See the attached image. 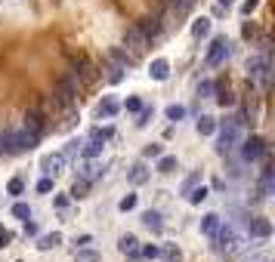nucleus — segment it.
Instances as JSON below:
<instances>
[{
    "instance_id": "obj_1",
    "label": "nucleus",
    "mask_w": 275,
    "mask_h": 262,
    "mask_svg": "<svg viewBox=\"0 0 275 262\" xmlns=\"http://www.w3.org/2000/svg\"><path fill=\"white\" fill-rule=\"evenodd\" d=\"M245 139V118L241 115H235L223 124V133H220V145H217V152L220 155H229L238 148V142Z\"/></svg>"
},
{
    "instance_id": "obj_5",
    "label": "nucleus",
    "mask_w": 275,
    "mask_h": 262,
    "mask_svg": "<svg viewBox=\"0 0 275 262\" xmlns=\"http://www.w3.org/2000/svg\"><path fill=\"white\" fill-rule=\"evenodd\" d=\"M102 173H105V164L99 158H87L81 167H77V179H84V182H96Z\"/></svg>"
},
{
    "instance_id": "obj_20",
    "label": "nucleus",
    "mask_w": 275,
    "mask_h": 262,
    "mask_svg": "<svg viewBox=\"0 0 275 262\" xmlns=\"http://www.w3.org/2000/svg\"><path fill=\"white\" fill-rule=\"evenodd\" d=\"M158 256H161L164 262H182V253H179V247H176V244H167L164 250H158Z\"/></svg>"
},
{
    "instance_id": "obj_15",
    "label": "nucleus",
    "mask_w": 275,
    "mask_h": 262,
    "mask_svg": "<svg viewBox=\"0 0 275 262\" xmlns=\"http://www.w3.org/2000/svg\"><path fill=\"white\" fill-rule=\"evenodd\" d=\"M142 226L151 229V232H161V229H164L161 213H158V210H145V213H142Z\"/></svg>"
},
{
    "instance_id": "obj_22",
    "label": "nucleus",
    "mask_w": 275,
    "mask_h": 262,
    "mask_svg": "<svg viewBox=\"0 0 275 262\" xmlns=\"http://www.w3.org/2000/svg\"><path fill=\"white\" fill-rule=\"evenodd\" d=\"M198 133H201V136H213V133H217V121H213L210 115L198 118Z\"/></svg>"
},
{
    "instance_id": "obj_7",
    "label": "nucleus",
    "mask_w": 275,
    "mask_h": 262,
    "mask_svg": "<svg viewBox=\"0 0 275 262\" xmlns=\"http://www.w3.org/2000/svg\"><path fill=\"white\" fill-rule=\"evenodd\" d=\"M248 232L254 238H269L272 235V222L263 219V216H254V219H248Z\"/></svg>"
},
{
    "instance_id": "obj_2",
    "label": "nucleus",
    "mask_w": 275,
    "mask_h": 262,
    "mask_svg": "<svg viewBox=\"0 0 275 262\" xmlns=\"http://www.w3.org/2000/svg\"><path fill=\"white\" fill-rule=\"evenodd\" d=\"M148 44H151V41H148V37H145L136 25H130V28H127V34H124V53L130 56V62H133L136 56H142Z\"/></svg>"
},
{
    "instance_id": "obj_30",
    "label": "nucleus",
    "mask_w": 275,
    "mask_h": 262,
    "mask_svg": "<svg viewBox=\"0 0 275 262\" xmlns=\"http://www.w3.org/2000/svg\"><path fill=\"white\" fill-rule=\"evenodd\" d=\"M164 115H167V121H182V118H186V108H182V105H170Z\"/></svg>"
},
{
    "instance_id": "obj_43",
    "label": "nucleus",
    "mask_w": 275,
    "mask_h": 262,
    "mask_svg": "<svg viewBox=\"0 0 275 262\" xmlns=\"http://www.w3.org/2000/svg\"><path fill=\"white\" fill-rule=\"evenodd\" d=\"M28 235H37V226H34V222H28V226H25V238Z\"/></svg>"
},
{
    "instance_id": "obj_29",
    "label": "nucleus",
    "mask_w": 275,
    "mask_h": 262,
    "mask_svg": "<svg viewBox=\"0 0 275 262\" xmlns=\"http://www.w3.org/2000/svg\"><path fill=\"white\" fill-rule=\"evenodd\" d=\"M198 182H201V173H192V176H186V182H182V189H179V192H182V195H189V192H192Z\"/></svg>"
},
{
    "instance_id": "obj_3",
    "label": "nucleus",
    "mask_w": 275,
    "mask_h": 262,
    "mask_svg": "<svg viewBox=\"0 0 275 262\" xmlns=\"http://www.w3.org/2000/svg\"><path fill=\"white\" fill-rule=\"evenodd\" d=\"M226 59H229V37H226V34H220V37H213V44H210L207 65H210V68H217V65H223Z\"/></svg>"
},
{
    "instance_id": "obj_23",
    "label": "nucleus",
    "mask_w": 275,
    "mask_h": 262,
    "mask_svg": "<svg viewBox=\"0 0 275 262\" xmlns=\"http://www.w3.org/2000/svg\"><path fill=\"white\" fill-rule=\"evenodd\" d=\"M272 185H275V176H272V170L266 167V170H263V182H260V192H263V198H269V195H272Z\"/></svg>"
},
{
    "instance_id": "obj_42",
    "label": "nucleus",
    "mask_w": 275,
    "mask_h": 262,
    "mask_svg": "<svg viewBox=\"0 0 275 262\" xmlns=\"http://www.w3.org/2000/svg\"><path fill=\"white\" fill-rule=\"evenodd\" d=\"M217 102H220V105H232V96H229L226 90H220V96H217Z\"/></svg>"
},
{
    "instance_id": "obj_31",
    "label": "nucleus",
    "mask_w": 275,
    "mask_h": 262,
    "mask_svg": "<svg viewBox=\"0 0 275 262\" xmlns=\"http://www.w3.org/2000/svg\"><path fill=\"white\" fill-rule=\"evenodd\" d=\"M213 93H217V84H213V81H201V84H198V96H201V99H207V96H213Z\"/></svg>"
},
{
    "instance_id": "obj_25",
    "label": "nucleus",
    "mask_w": 275,
    "mask_h": 262,
    "mask_svg": "<svg viewBox=\"0 0 275 262\" xmlns=\"http://www.w3.org/2000/svg\"><path fill=\"white\" fill-rule=\"evenodd\" d=\"M173 170H176V158L161 155V158H158V173H173Z\"/></svg>"
},
{
    "instance_id": "obj_40",
    "label": "nucleus",
    "mask_w": 275,
    "mask_h": 262,
    "mask_svg": "<svg viewBox=\"0 0 275 262\" xmlns=\"http://www.w3.org/2000/svg\"><path fill=\"white\" fill-rule=\"evenodd\" d=\"M257 4H260V0H245V4H241V13H245V16H251V13L257 10Z\"/></svg>"
},
{
    "instance_id": "obj_16",
    "label": "nucleus",
    "mask_w": 275,
    "mask_h": 262,
    "mask_svg": "<svg viewBox=\"0 0 275 262\" xmlns=\"http://www.w3.org/2000/svg\"><path fill=\"white\" fill-rule=\"evenodd\" d=\"M117 111H121V105H117L114 99H102V102H99V108H96V115L108 121V118H114V115H117Z\"/></svg>"
},
{
    "instance_id": "obj_32",
    "label": "nucleus",
    "mask_w": 275,
    "mask_h": 262,
    "mask_svg": "<svg viewBox=\"0 0 275 262\" xmlns=\"http://www.w3.org/2000/svg\"><path fill=\"white\" fill-rule=\"evenodd\" d=\"M7 192H10V195H22V192H25V182H22L19 176H16V179H10V185H7Z\"/></svg>"
},
{
    "instance_id": "obj_33",
    "label": "nucleus",
    "mask_w": 275,
    "mask_h": 262,
    "mask_svg": "<svg viewBox=\"0 0 275 262\" xmlns=\"http://www.w3.org/2000/svg\"><path fill=\"white\" fill-rule=\"evenodd\" d=\"M13 216H16V219H31V207H28V204H16V207H13Z\"/></svg>"
},
{
    "instance_id": "obj_24",
    "label": "nucleus",
    "mask_w": 275,
    "mask_h": 262,
    "mask_svg": "<svg viewBox=\"0 0 275 262\" xmlns=\"http://www.w3.org/2000/svg\"><path fill=\"white\" fill-rule=\"evenodd\" d=\"M56 244H62V235H59V232H53V235H44L41 241H37V247H41V250H53Z\"/></svg>"
},
{
    "instance_id": "obj_41",
    "label": "nucleus",
    "mask_w": 275,
    "mask_h": 262,
    "mask_svg": "<svg viewBox=\"0 0 275 262\" xmlns=\"http://www.w3.org/2000/svg\"><path fill=\"white\" fill-rule=\"evenodd\" d=\"M124 108H127V111H139V108H142V102L133 96V99H127V102H124Z\"/></svg>"
},
{
    "instance_id": "obj_18",
    "label": "nucleus",
    "mask_w": 275,
    "mask_h": 262,
    "mask_svg": "<svg viewBox=\"0 0 275 262\" xmlns=\"http://www.w3.org/2000/svg\"><path fill=\"white\" fill-rule=\"evenodd\" d=\"M127 176H130V182H133V185H142V182L148 179V167L139 161V164H133V167H130V173H127Z\"/></svg>"
},
{
    "instance_id": "obj_19",
    "label": "nucleus",
    "mask_w": 275,
    "mask_h": 262,
    "mask_svg": "<svg viewBox=\"0 0 275 262\" xmlns=\"http://www.w3.org/2000/svg\"><path fill=\"white\" fill-rule=\"evenodd\" d=\"M192 7H195V0H170V16L179 19V16H186Z\"/></svg>"
},
{
    "instance_id": "obj_21",
    "label": "nucleus",
    "mask_w": 275,
    "mask_h": 262,
    "mask_svg": "<svg viewBox=\"0 0 275 262\" xmlns=\"http://www.w3.org/2000/svg\"><path fill=\"white\" fill-rule=\"evenodd\" d=\"M87 192H90V182H84V179H74V185H71V198L74 201H81V198H87Z\"/></svg>"
},
{
    "instance_id": "obj_27",
    "label": "nucleus",
    "mask_w": 275,
    "mask_h": 262,
    "mask_svg": "<svg viewBox=\"0 0 275 262\" xmlns=\"http://www.w3.org/2000/svg\"><path fill=\"white\" fill-rule=\"evenodd\" d=\"M74 155H81V139H71L68 145H65V152H62V158L68 161V158H74Z\"/></svg>"
},
{
    "instance_id": "obj_17",
    "label": "nucleus",
    "mask_w": 275,
    "mask_h": 262,
    "mask_svg": "<svg viewBox=\"0 0 275 262\" xmlns=\"http://www.w3.org/2000/svg\"><path fill=\"white\" fill-rule=\"evenodd\" d=\"M81 155H84V158H99V155H102V142L90 136L87 142H81Z\"/></svg>"
},
{
    "instance_id": "obj_4",
    "label": "nucleus",
    "mask_w": 275,
    "mask_h": 262,
    "mask_svg": "<svg viewBox=\"0 0 275 262\" xmlns=\"http://www.w3.org/2000/svg\"><path fill=\"white\" fill-rule=\"evenodd\" d=\"M238 145H241V158H245V161H260V158L266 155V142H263L260 136H251V139H241Z\"/></svg>"
},
{
    "instance_id": "obj_10",
    "label": "nucleus",
    "mask_w": 275,
    "mask_h": 262,
    "mask_svg": "<svg viewBox=\"0 0 275 262\" xmlns=\"http://www.w3.org/2000/svg\"><path fill=\"white\" fill-rule=\"evenodd\" d=\"M136 28L148 37V41H151V37H158V34H161V19H158V16H145Z\"/></svg>"
},
{
    "instance_id": "obj_45",
    "label": "nucleus",
    "mask_w": 275,
    "mask_h": 262,
    "mask_svg": "<svg viewBox=\"0 0 275 262\" xmlns=\"http://www.w3.org/2000/svg\"><path fill=\"white\" fill-rule=\"evenodd\" d=\"M0 152H4V139H0Z\"/></svg>"
},
{
    "instance_id": "obj_28",
    "label": "nucleus",
    "mask_w": 275,
    "mask_h": 262,
    "mask_svg": "<svg viewBox=\"0 0 275 262\" xmlns=\"http://www.w3.org/2000/svg\"><path fill=\"white\" fill-rule=\"evenodd\" d=\"M74 262H102V256H99L96 250H81Z\"/></svg>"
},
{
    "instance_id": "obj_26",
    "label": "nucleus",
    "mask_w": 275,
    "mask_h": 262,
    "mask_svg": "<svg viewBox=\"0 0 275 262\" xmlns=\"http://www.w3.org/2000/svg\"><path fill=\"white\" fill-rule=\"evenodd\" d=\"M192 34L195 37H207L210 34V19H198V22L192 25Z\"/></svg>"
},
{
    "instance_id": "obj_11",
    "label": "nucleus",
    "mask_w": 275,
    "mask_h": 262,
    "mask_svg": "<svg viewBox=\"0 0 275 262\" xmlns=\"http://www.w3.org/2000/svg\"><path fill=\"white\" fill-rule=\"evenodd\" d=\"M148 74H151V81H167L170 78V62L167 59H155L148 65Z\"/></svg>"
},
{
    "instance_id": "obj_13",
    "label": "nucleus",
    "mask_w": 275,
    "mask_h": 262,
    "mask_svg": "<svg viewBox=\"0 0 275 262\" xmlns=\"http://www.w3.org/2000/svg\"><path fill=\"white\" fill-rule=\"evenodd\" d=\"M220 226H223V219H220L217 213H207V216H201V235H207V238H213Z\"/></svg>"
},
{
    "instance_id": "obj_34",
    "label": "nucleus",
    "mask_w": 275,
    "mask_h": 262,
    "mask_svg": "<svg viewBox=\"0 0 275 262\" xmlns=\"http://www.w3.org/2000/svg\"><path fill=\"white\" fill-rule=\"evenodd\" d=\"M142 155H145V158H161V155H164V148H161L158 142H151V145H145V152H142Z\"/></svg>"
},
{
    "instance_id": "obj_12",
    "label": "nucleus",
    "mask_w": 275,
    "mask_h": 262,
    "mask_svg": "<svg viewBox=\"0 0 275 262\" xmlns=\"http://www.w3.org/2000/svg\"><path fill=\"white\" fill-rule=\"evenodd\" d=\"M117 250H121L124 256H130V259H139V241L133 235H124L121 241H117Z\"/></svg>"
},
{
    "instance_id": "obj_8",
    "label": "nucleus",
    "mask_w": 275,
    "mask_h": 262,
    "mask_svg": "<svg viewBox=\"0 0 275 262\" xmlns=\"http://www.w3.org/2000/svg\"><path fill=\"white\" fill-rule=\"evenodd\" d=\"M41 170H44V176H59L65 170V158L62 155H47L41 161Z\"/></svg>"
},
{
    "instance_id": "obj_44",
    "label": "nucleus",
    "mask_w": 275,
    "mask_h": 262,
    "mask_svg": "<svg viewBox=\"0 0 275 262\" xmlns=\"http://www.w3.org/2000/svg\"><path fill=\"white\" fill-rule=\"evenodd\" d=\"M232 4H235V0H220V10H229Z\"/></svg>"
},
{
    "instance_id": "obj_38",
    "label": "nucleus",
    "mask_w": 275,
    "mask_h": 262,
    "mask_svg": "<svg viewBox=\"0 0 275 262\" xmlns=\"http://www.w3.org/2000/svg\"><path fill=\"white\" fill-rule=\"evenodd\" d=\"M10 241H13V235H10L4 226H0V250H4V247H10Z\"/></svg>"
},
{
    "instance_id": "obj_35",
    "label": "nucleus",
    "mask_w": 275,
    "mask_h": 262,
    "mask_svg": "<svg viewBox=\"0 0 275 262\" xmlns=\"http://www.w3.org/2000/svg\"><path fill=\"white\" fill-rule=\"evenodd\" d=\"M37 192H41V195H47V192H53V176H44L41 182H37Z\"/></svg>"
},
{
    "instance_id": "obj_36",
    "label": "nucleus",
    "mask_w": 275,
    "mask_h": 262,
    "mask_svg": "<svg viewBox=\"0 0 275 262\" xmlns=\"http://www.w3.org/2000/svg\"><path fill=\"white\" fill-rule=\"evenodd\" d=\"M133 207H136V195H127V198H121V204H117V210H124V213L133 210Z\"/></svg>"
},
{
    "instance_id": "obj_9",
    "label": "nucleus",
    "mask_w": 275,
    "mask_h": 262,
    "mask_svg": "<svg viewBox=\"0 0 275 262\" xmlns=\"http://www.w3.org/2000/svg\"><path fill=\"white\" fill-rule=\"evenodd\" d=\"M74 74H77V81H81V84H93L96 78H99V71H96V65H90V62H77L74 65Z\"/></svg>"
},
{
    "instance_id": "obj_39",
    "label": "nucleus",
    "mask_w": 275,
    "mask_h": 262,
    "mask_svg": "<svg viewBox=\"0 0 275 262\" xmlns=\"http://www.w3.org/2000/svg\"><path fill=\"white\" fill-rule=\"evenodd\" d=\"M90 136H93V139H99V142H105V139L111 136V130H108V127H105V130H99V127H96V130L90 133Z\"/></svg>"
},
{
    "instance_id": "obj_14",
    "label": "nucleus",
    "mask_w": 275,
    "mask_h": 262,
    "mask_svg": "<svg viewBox=\"0 0 275 262\" xmlns=\"http://www.w3.org/2000/svg\"><path fill=\"white\" fill-rule=\"evenodd\" d=\"M25 130L37 133V136L44 133V115H41V111H28V115H25Z\"/></svg>"
},
{
    "instance_id": "obj_6",
    "label": "nucleus",
    "mask_w": 275,
    "mask_h": 262,
    "mask_svg": "<svg viewBox=\"0 0 275 262\" xmlns=\"http://www.w3.org/2000/svg\"><path fill=\"white\" fill-rule=\"evenodd\" d=\"M213 241H217V244H213V250H217V253H229V250L238 247L232 226H220V229H217V235H213Z\"/></svg>"
},
{
    "instance_id": "obj_37",
    "label": "nucleus",
    "mask_w": 275,
    "mask_h": 262,
    "mask_svg": "<svg viewBox=\"0 0 275 262\" xmlns=\"http://www.w3.org/2000/svg\"><path fill=\"white\" fill-rule=\"evenodd\" d=\"M158 250H161V247H151V244H148V247L139 250V256H145V259H158Z\"/></svg>"
}]
</instances>
